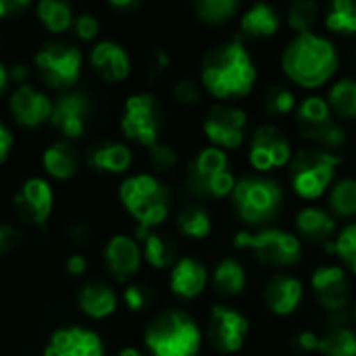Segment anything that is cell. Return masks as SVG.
Masks as SVG:
<instances>
[{
    "instance_id": "cell-1",
    "label": "cell",
    "mask_w": 356,
    "mask_h": 356,
    "mask_svg": "<svg viewBox=\"0 0 356 356\" xmlns=\"http://www.w3.org/2000/svg\"><path fill=\"white\" fill-rule=\"evenodd\" d=\"M200 83L221 102L248 96L257 83V67L244 42L236 38L213 46L200 63Z\"/></svg>"
},
{
    "instance_id": "cell-2",
    "label": "cell",
    "mask_w": 356,
    "mask_h": 356,
    "mask_svg": "<svg viewBox=\"0 0 356 356\" xmlns=\"http://www.w3.org/2000/svg\"><path fill=\"white\" fill-rule=\"evenodd\" d=\"M282 71L286 79L305 90L325 86L338 71L340 58L332 40L315 31L294 33L282 52Z\"/></svg>"
},
{
    "instance_id": "cell-3",
    "label": "cell",
    "mask_w": 356,
    "mask_h": 356,
    "mask_svg": "<svg viewBox=\"0 0 356 356\" xmlns=\"http://www.w3.org/2000/svg\"><path fill=\"white\" fill-rule=\"evenodd\" d=\"M146 348L152 356H198L202 332L184 311H163L146 327Z\"/></svg>"
},
{
    "instance_id": "cell-4",
    "label": "cell",
    "mask_w": 356,
    "mask_h": 356,
    "mask_svg": "<svg viewBox=\"0 0 356 356\" xmlns=\"http://www.w3.org/2000/svg\"><path fill=\"white\" fill-rule=\"evenodd\" d=\"M119 198L125 211L140 223V229L161 225L171 209L169 188L150 173L127 177L119 188Z\"/></svg>"
},
{
    "instance_id": "cell-5",
    "label": "cell",
    "mask_w": 356,
    "mask_h": 356,
    "mask_svg": "<svg viewBox=\"0 0 356 356\" xmlns=\"http://www.w3.org/2000/svg\"><path fill=\"white\" fill-rule=\"evenodd\" d=\"M236 177L223 148H200L188 163V190L200 200H219L232 196Z\"/></svg>"
},
{
    "instance_id": "cell-6",
    "label": "cell",
    "mask_w": 356,
    "mask_h": 356,
    "mask_svg": "<svg viewBox=\"0 0 356 356\" xmlns=\"http://www.w3.org/2000/svg\"><path fill=\"white\" fill-rule=\"evenodd\" d=\"M33 69L44 86L69 92L83 73V54L73 42L50 40L33 52Z\"/></svg>"
},
{
    "instance_id": "cell-7",
    "label": "cell",
    "mask_w": 356,
    "mask_h": 356,
    "mask_svg": "<svg viewBox=\"0 0 356 356\" xmlns=\"http://www.w3.org/2000/svg\"><path fill=\"white\" fill-rule=\"evenodd\" d=\"M284 192L280 184L265 175H248L236 181L232 202L238 217L250 225H263L277 217Z\"/></svg>"
},
{
    "instance_id": "cell-8",
    "label": "cell",
    "mask_w": 356,
    "mask_h": 356,
    "mask_svg": "<svg viewBox=\"0 0 356 356\" xmlns=\"http://www.w3.org/2000/svg\"><path fill=\"white\" fill-rule=\"evenodd\" d=\"M342 159L334 150L305 148L290 163L292 190L305 200L321 198L336 177V169Z\"/></svg>"
},
{
    "instance_id": "cell-9",
    "label": "cell",
    "mask_w": 356,
    "mask_h": 356,
    "mask_svg": "<svg viewBox=\"0 0 356 356\" xmlns=\"http://www.w3.org/2000/svg\"><path fill=\"white\" fill-rule=\"evenodd\" d=\"M234 246L250 250L267 267H292L302 257L300 240L284 229H259L257 234L240 232L234 238Z\"/></svg>"
},
{
    "instance_id": "cell-10",
    "label": "cell",
    "mask_w": 356,
    "mask_h": 356,
    "mask_svg": "<svg viewBox=\"0 0 356 356\" xmlns=\"http://www.w3.org/2000/svg\"><path fill=\"white\" fill-rule=\"evenodd\" d=\"M163 129V108L154 94L136 92L129 94L121 111V131L127 140L150 148L159 142Z\"/></svg>"
},
{
    "instance_id": "cell-11",
    "label": "cell",
    "mask_w": 356,
    "mask_h": 356,
    "mask_svg": "<svg viewBox=\"0 0 356 356\" xmlns=\"http://www.w3.org/2000/svg\"><path fill=\"white\" fill-rule=\"evenodd\" d=\"M296 125L319 148L336 150L346 144V131L334 121V111L323 96H309L296 106Z\"/></svg>"
},
{
    "instance_id": "cell-12",
    "label": "cell",
    "mask_w": 356,
    "mask_h": 356,
    "mask_svg": "<svg viewBox=\"0 0 356 356\" xmlns=\"http://www.w3.org/2000/svg\"><path fill=\"white\" fill-rule=\"evenodd\" d=\"M292 144L288 136L273 123L259 125L252 131L248 146L250 167L259 173H269L273 169H282L292 163Z\"/></svg>"
},
{
    "instance_id": "cell-13",
    "label": "cell",
    "mask_w": 356,
    "mask_h": 356,
    "mask_svg": "<svg viewBox=\"0 0 356 356\" xmlns=\"http://www.w3.org/2000/svg\"><path fill=\"white\" fill-rule=\"evenodd\" d=\"M248 129V115L227 102L215 104L209 108L202 121V131L209 138L211 146L223 150H236L244 144Z\"/></svg>"
},
{
    "instance_id": "cell-14",
    "label": "cell",
    "mask_w": 356,
    "mask_h": 356,
    "mask_svg": "<svg viewBox=\"0 0 356 356\" xmlns=\"http://www.w3.org/2000/svg\"><path fill=\"white\" fill-rule=\"evenodd\" d=\"M248 332H250V323L240 311L221 305L211 309L207 334L215 350L225 355L238 353L244 346Z\"/></svg>"
},
{
    "instance_id": "cell-15",
    "label": "cell",
    "mask_w": 356,
    "mask_h": 356,
    "mask_svg": "<svg viewBox=\"0 0 356 356\" xmlns=\"http://www.w3.org/2000/svg\"><path fill=\"white\" fill-rule=\"evenodd\" d=\"M92 115L90 98L79 90H69L52 102L50 125L67 140H77L86 134Z\"/></svg>"
},
{
    "instance_id": "cell-16",
    "label": "cell",
    "mask_w": 356,
    "mask_h": 356,
    "mask_svg": "<svg viewBox=\"0 0 356 356\" xmlns=\"http://www.w3.org/2000/svg\"><path fill=\"white\" fill-rule=\"evenodd\" d=\"M52 98L33 83L15 86L8 92V113L21 127H40L50 121Z\"/></svg>"
},
{
    "instance_id": "cell-17",
    "label": "cell",
    "mask_w": 356,
    "mask_h": 356,
    "mask_svg": "<svg viewBox=\"0 0 356 356\" xmlns=\"http://www.w3.org/2000/svg\"><path fill=\"white\" fill-rule=\"evenodd\" d=\"M311 288L317 302L332 315H340L350 302V282L346 271L336 265H323L313 271Z\"/></svg>"
},
{
    "instance_id": "cell-18",
    "label": "cell",
    "mask_w": 356,
    "mask_h": 356,
    "mask_svg": "<svg viewBox=\"0 0 356 356\" xmlns=\"http://www.w3.org/2000/svg\"><path fill=\"white\" fill-rule=\"evenodd\" d=\"M300 353H319L323 356H356V332L348 325H330L321 334L300 332L292 340Z\"/></svg>"
},
{
    "instance_id": "cell-19",
    "label": "cell",
    "mask_w": 356,
    "mask_h": 356,
    "mask_svg": "<svg viewBox=\"0 0 356 356\" xmlns=\"http://www.w3.org/2000/svg\"><path fill=\"white\" fill-rule=\"evenodd\" d=\"M90 69L106 83H123L131 75V56L115 40H98L88 54Z\"/></svg>"
},
{
    "instance_id": "cell-20",
    "label": "cell",
    "mask_w": 356,
    "mask_h": 356,
    "mask_svg": "<svg viewBox=\"0 0 356 356\" xmlns=\"http://www.w3.org/2000/svg\"><path fill=\"white\" fill-rule=\"evenodd\" d=\"M52 188L42 177H31L23 181L15 194V213L23 223L44 225L52 213Z\"/></svg>"
},
{
    "instance_id": "cell-21",
    "label": "cell",
    "mask_w": 356,
    "mask_h": 356,
    "mask_svg": "<svg viewBox=\"0 0 356 356\" xmlns=\"http://www.w3.org/2000/svg\"><path fill=\"white\" fill-rule=\"evenodd\" d=\"M44 356H104V348L100 336L94 332L83 327H65L50 338Z\"/></svg>"
},
{
    "instance_id": "cell-22",
    "label": "cell",
    "mask_w": 356,
    "mask_h": 356,
    "mask_svg": "<svg viewBox=\"0 0 356 356\" xmlns=\"http://www.w3.org/2000/svg\"><path fill=\"white\" fill-rule=\"evenodd\" d=\"M305 298L302 284L292 275H273L263 288V300L277 317H288L298 311Z\"/></svg>"
},
{
    "instance_id": "cell-23",
    "label": "cell",
    "mask_w": 356,
    "mask_h": 356,
    "mask_svg": "<svg viewBox=\"0 0 356 356\" xmlns=\"http://www.w3.org/2000/svg\"><path fill=\"white\" fill-rule=\"evenodd\" d=\"M104 261L108 265V271L119 282H127L140 269L142 248L129 236H115V238H111V242L104 248Z\"/></svg>"
},
{
    "instance_id": "cell-24",
    "label": "cell",
    "mask_w": 356,
    "mask_h": 356,
    "mask_svg": "<svg viewBox=\"0 0 356 356\" xmlns=\"http://www.w3.org/2000/svg\"><path fill=\"white\" fill-rule=\"evenodd\" d=\"M207 282H209V273H207L204 265L190 257L177 259V263L173 265L171 275H169L171 292L184 300H192V298L200 296L207 288Z\"/></svg>"
},
{
    "instance_id": "cell-25",
    "label": "cell",
    "mask_w": 356,
    "mask_h": 356,
    "mask_svg": "<svg viewBox=\"0 0 356 356\" xmlns=\"http://www.w3.org/2000/svg\"><path fill=\"white\" fill-rule=\"evenodd\" d=\"M282 27L280 10L265 0L250 4V8L240 19V33L248 40H267L273 38Z\"/></svg>"
},
{
    "instance_id": "cell-26",
    "label": "cell",
    "mask_w": 356,
    "mask_h": 356,
    "mask_svg": "<svg viewBox=\"0 0 356 356\" xmlns=\"http://www.w3.org/2000/svg\"><path fill=\"white\" fill-rule=\"evenodd\" d=\"M131 161L134 154L123 142H100L94 144L86 154V163L94 171L102 173H125L131 167Z\"/></svg>"
},
{
    "instance_id": "cell-27",
    "label": "cell",
    "mask_w": 356,
    "mask_h": 356,
    "mask_svg": "<svg viewBox=\"0 0 356 356\" xmlns=\"http://www.w3.org/2000/svg\"><path fill=\"white\" fill-rule=\"evenodd\" d=\"M33 13L42 29L50 35L67 33L75 21V13L69 0H35Z\"/></svg>"
},
{
    "instance_id": "cell-28",
    "label": "cell",
    "mask_w": 356,
    "mask_h": 356,
    "mask_svg": "<svg viewBox=\"0 0 356 356\" xmlns=\"http://www.w3.org/2000/svg\"><path fill=\"white\" fill-rule=\"evenodd\" d=\"M298 234L311 244H323L336 234V219L317 207H307L296 215Z\"/></svg>"
},
{
    "instance_id": "cell-29",
    "label": "cell",
    "mask_w": 356,
    "mask_h": 356,
    "mask_svg": "<svg viewBox=\"0 0 356 356\" xmlns=\"http://www.w3.org/2000/svg\"><path fill=\"white\" fill-rule=\"evenodd\" d=\"M138 236L142 240V257L154 269H167L177 263V246L171 238L150 229H138Z\"/></svg>"
},
{
    "instance_id": "cell-30",
    "label": "cell",
    "mask_w": 356,
    "mask_h": 356,
    "mask_svg": "<svg viewBox=\"0 0 356 356\" xmlns=\"http://www.w3.org/2000/svg\"><path fill=\"white\" fill-rule=\"evenodd\" d=\"M79 309L92 319H106L117 311V296L108 286L92 282L79 292Z\"/></svg>"
},
{
    "instance_id": "cell-31",
    "label": "cell",
    "mask_w": 356,
    "mask_h": 356,
    "mask_svg": "<svg viewBox=\"0 0 356 356\" xmlns=\"http://www.w3.org/2000/svg\"><path fill=\"white\" fill-rule=\"evenodd\" d=\"M42 167L54 179H71L77 173V156L67 142H54L44 150Z\"/></svg>"
},
{
    "instance_id": "cell-32",
    "label": "cell",
    "mask_w": 356,
    "mask_h": 356,
    "mask_svg": "<svg viewBox=\"0 0 356 356\" xmlns=\"http://www.w3.org/2000/svg\"><path fill=\"white\" fill-rule=\"evenodd\" d=\"M213 288L223 298L240 296L246 288V271L236 259H223L213 271Z\"/></svg>"
},
{
    "instance_id": "cell-33",
    "label": "cell",
    "mask_w": 356,
    "mask_h": 356,
    "mask_svg": "<svg viewBox=\"0 0 356 356\" xmlns=\"http://www.w3.org/2000/svg\"><path fill=\"white\" fill-rule=\"evenodd\" d=\"M211 215L198 202H188L177 213V229L181 236L192 240H204L211 234Z\"/></svg>"
},
{
    "instance_id": "cell-34",
    "label": "cell",
    "mask_w": 356,
    "mask_h": 356,
    "mask_svg": "<svg viewBox=\"0 0 356 356\" xmlns=\"http://www.w3.org/2000/svg\"><path fill=\"white\" fill-rule=\"evenodd\" d=\"M325 27L338 35H356V0H330Z\"/></svg>"
},
{
    "instance_id": "cell-35",
    "label": "cell",
    "mask_w": 356,
    "mask_h": 356,
    "mask_svg": "<svg viewBox=\"0 0 356 356\" xmlns=\"http://www.w3.org/2000/svg\"><path fill=\"white\" fill-rule=\"evenodd\" d=\"M327 102L340 119H356V79H338L327 94Z\"/></svg>"
},
{
    "instance_id": "cell-36",
    "label": "cell",
    "mask_w": 356,
    "mask_h": 356,
    "mask_svg": "<svg viewBox=\"0 0 356 356\" xmlns=\"http://www.w3.org/2000/svg\"><path fill=\"white\" fill-rule=\"evenodd\" d=\"M240 10V0H194L196 17L207 25H223Z\"/></svg>"
},
{
    "instance_id": "cell-37",
    "label": "cell",
    "mask_w": 356,
    "mask_h": 356,
    "mask_svg": "<svg viewBox=\"0 0 356 356\" xmlns=\"http://www.w3.org/2000/svg\"><path fill=\"white\" fill-rule=\"evenodd\" d=\"M286 21L294 33L313 31L315 23L319 21L317 0H290L288 10H286Z\"/></svg>"
},
{
    "instance_id": "cell-38",
    "label": "cell",
    "mask_w": 356,
    "mask_h": 356,
    "mask_svg": "<svg viewBox=\"0 0 356 356\" xmlns=\"http://www.w3.org/2000/svg\"><path fill=\"white\" fill-rule=\"evenodd\" d=\"M261 104H263V111L269 115V117H286L290 113L296 111V94L282 86V83H275V86H269L261 98Z\"/></svg>"
},
{
    "instance_id": "cell-39",
    "label": "cell",
    "mask_w": 356,
    "mask_h": 356,
    "mask_svg": "<svg viewBox=\"0 0 356 356\" xmlns=\"http://www.w3.org/2000/svg\"><path fill=\"white\" fill-rule=\"evenodd\" d=\"M330 207L340 217H353L356 215V179L344 177L332 186L330 192Z\"/></svg>"
},
{
    "instance_id": "cell-40",
    "label": "cell",
    "mask_w": 356,
    "mask_h": 356,
    "mask_svg": "<svg viewBox=\"0 0 356 356\" xmlns=\"http://www.w3.org/2000/svg\"><path fill=\"white\" fill-rule=\"evenodd\" d=\"M334 252L342 259V263L356 275V223L346 225L336 242H334Z\"/></svg>"
},
{
    "instance_id": "cell-41",
    "label": "cell",
    "mask_w": 356,
    "mask_h": 356,
    "mask_svg": "<svg viewBox=\"0 0 356 356\" xmlns=\"http://www.w3.org/2000/svg\"><path fill=\"white\" fill-rule=\"evenodd\" d=\"M173 98L184 106H194L202 100V83L194 77H181L173 83Z\"/></svg>"
},
{
    "instance_id": "cell-42",
    "label": "cell",
    "mask_w": 356,
    "mask_h": 356,
    "mask_svg": "<svg viewBox=\"0 0 356 356\" xmlns=\"http://www.w3.org/2000/svg\"><path fill=\"white\" fill-rule=\"evenodd\" d=\"M148 161H150L154 171L167 173V171H171L177 165V152L169 144L156 142V144H152L148 148Z\"/></svg>"
},
{
    "instance_id": "cell-43",
    "label": "cell",
    "mask_w": 356,
    "mask_h": 356,
    "mask_svg": "<svg viewBox=\"0 0 356 356\" xmlns=\"http://www.w3.org/2000/svg\"><path fill=\"white\" fill-rule=\"evenodd\" d=\"M71 29L75 31L77 40H81V42H96L98 35H100V21L92 13H81V15H75V21H73Z\"/></svg>"
},
{
    "instance_id": "cell-44",
    "label": "cell",
    "mask_w": 356,
    "mask_h": 356,
    "mask_svg": "<svg viewBox=\"0 0 356 356\" xmlns=\"http://www.w3.org/2000/svg\"><path fill=\"white\" fill-rule=\"evenodd\" d=\"M123 300L127 305L129 311L134 313H140L144 309L150 307L152 302V290L148 286H142V284H129L123 292Z\"/></svg>"
},
{
    "instance_id": "cell-45",
    "label": "cell",
    "mask_w": 356,
    "mask_h": 356,
    "mask_svg": "<svg viewBox=\"0 0 356 356\" xmlns=\"http://www.w3.org/2000/svg\"><path fill=\"white\" fill-rule=\"evenodd\" d=\"M169 54L167 50L163 48H154L148 56V63H146V73H148V79H159L167 69H169Z\"/></svg>"
},
{
    "instance_id": "cell-46",
    "label": "cell",
    "mask_w": 356,
    "mask_h": 356,
    "mask_svg": "<svg viewBox=\"0 0 356 356\" xmlns=\"http://www.w3.org/2000/svg\"><path fill=\"white\" fill-rule=\"evenodd\" d=\"M33 4H35V0H0V21H8V19L21 17Z\"/></svg>"
},
{
    "instance_id": "cell-47",
    "label": "cell",
    "mask_w": 356,
    "mask_h": 356,
    "mask_svg": "<svg viewBox=\"0 0 356 356\" xmlns=\"http://www.w3.org/2000/svg\"><path fill=\"white\" fill-rule=\"evenodd\" d=\"M21 244V234L10 223H0V254L13 252Z\"/></svg>"
},
{
    "instance_id": "cell-48",
    "label": "cell",
    "mask_w": 356,
    "mask_h": 356,
    "mask_svg": "<svg viewBox=\"0 0 356 356\" xmlns=\"http://www.w3.org/2000/svg\"><path fill=\"white\" fill-rule=\"evenodd\" d=\"M8 75H10V83L13 86H21V83H29V77H31V69L27 63H13L8 67Z\"/></svg>"
},
{
    "instance_id": "cell-49",
    "label": "cell",
    "mask_w": 356,
    "mask_h": 356,
    "mask_svg": "<svg viewBox=\"0 0 356 356\" xmlns=\"http://www.w3.org/2000/svg\"><path fill=\"white\" fill-rule=\"evenodd\" d=\"M13 142H15L13 131L0 121V163H4L8 159V154L13 150Z\"/></svg>"
},
{
    "instance_id": "cell-50",
    "label": "cell",
    "mask_w": 356,
    "mask_h": 356,
    "mask_svg": "<svg viewBox=\"0 0 356 356\" xmlns=\"http://www.w3.org/2000/svg\"><path fill=\"white\" fill-rule=\"evenodd\" d=\"M69 238H71L75 244H86L88 238H90V227H88L86 223H75V225H71V229H69Z\"/></svg>"
},
{
    "instance_id": "cell-51",
    "label": "cell",
    "mask_w": 356,
    "mask_h": 356,
    "mask_svg": "<svg viewBox=\"0 0 356 356\" xmlns=\"http://www.w3.org/2000/svg\"><path fill=\"white\" fill-rule=\"evenodd\" d=\"M67 271L71 275H81L86 271V259L81 254H73L67 259Z\"/></svg>"
},
{
    "instance_id": "cell-52",
    "label": "cell",
    "mask_w": 356,
    "mask_h": 356,
    "mask_svg": "<svg viewBox=\"0 0 356 356\" xmlns=\"http://www.w3.org/2000/svg\"><path fill=\"white\" fill-rule=\"evenodd\" d=\"M8 86H10V75H8V67L0 60V98L6 94V90H8Z\"/></svg>"
},
{
    "instance_id": "cell-53",
    "label": "cell",
    "mask_w": 356,
    "mask_h": 356,
    "mask_svg": "<svg viewBox=\"0 0 356 356\" xmlns=\"http://www.w3.org/2000/svg\"><path fill=\"white\" fill-rule=\"evenodd\" d=\"M106 2H108V6L115 8V10H129V8H134L140 0H106Z\"/></svg>"
},
{
    "instance_id": "cell-54",
    "label": "cell",
    "mask_w": 356,
    "mask_h": 356,
    "mask_svg": "<svg viewBox=\"0 0 356 356\" xmlns=\"http://www.w3.org/2000/svg\"><path fill=\"white\" fill-rule=\"evenodd\" d=\"M117 356H144L140 350H136V348H123L121 353Z\"/></svg>"
},
{
    "instance_id": "cell-55",
    "label": "cell",
    "mask_w": 356,
    "mask_h": 356,
    "mask_svg": "<svg viewBox=\"0 0 356 356\" xmlns=\"http://www.w3.org/2000/svg\"><path fill=\"white\" fill-rule=\"evenodd\" d=\"M0 50H2V38H0Z\"/></svg>"
},
{
    "instance_id": "cell-56",
    "label": "cell",
    "mask_w": 356,
    "mask_h": 356,
    "mask_svg": "<svg viewBox=\"0 0 356 356\" xmlns=\"http://www.w3.org/2000/svg\"><path fill=\"white\" fill-rule=\"evenodd\" d=\"M355 315H356V309H355Z\"/></svg>"
}]
</instances>
